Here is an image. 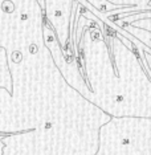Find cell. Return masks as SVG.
Returning <instances> with one entry per match:
<instances>
[{
	"label": "cell",
	"instance_id": "277c9868",
	"mask_svg": "<svg viewBox=\"0 0 151 155\" xmlns=\"http://www.w3.org/2000/svg\"><path fill=\"white\" fill-rule=\"evenodd\" d=\"M28 19H29L28 13H21V20H28Z\"/></svg>",
	"mask_w": 151,
	"mask_h": 155
},
{
	"label": "cell",
	"instance_id": "3957f363",
	"mask_svg": "<svg viewBox=\"0 0 151 155\" xmlns=\"http://www.w3.org/2000/svg\"><path fill=\"white\" fill-rule=\"evenodd\" d=\"M37 2H38V5L41 7V9L44 11L45 9V0H37Z\"/></svg>",
	"mask_w": 151,
	"mask_h": 155
},
{
	"label": "cell",
	"instance_id": "7a4b0ae2",
	"mask_svg": "<svg viewBox=\"0 0 151 155\" xmlns=\"http://www.w3.org/2000/svg\"><path fill=\"white\" fill-rule=\"evenodd\" d=\"M29 52H31L32 54L37 53V45H36V44H32V45H31V47H29Z\"/></svg>",
	"mask_w": 151,
	"mask_h": 155
},
{
	"label": "cell",
	"instance_id": "6da1fadb",
	"mask_svg": "<svg viewBox=\"0 0 151 155\" xmlns=\"http://www.w3.org/2000/svg\"><path fill=\"white\" fill-rule=\"evenodd\" d=\"M5 5H7V7H2L3 11H5L7 13H11V12H13V9H15V8H13V3H11V2H7V3H5Z\"/></svg>",
	"mask_w": 151,
	"mask_h": 155
}]
</instances>
